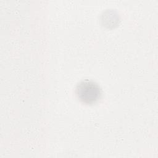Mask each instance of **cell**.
I'll use <instances>...</instances> for the list:
<instances>
[{
  "label": "cell",
  "mask_w": 158,
  "mask_h": 158,
  "mask_svg": "<svg viewBox=\"0 0 158 158\" xmlns=\"http://www.w3.org/2000/svg\"><path fill=\"white\" fill-rule=\"evenodd\" d=\"M75 94L81 102L86 104H93L101 98L102 91L97 83L86 79L77 85Z\"/></svg>",
  "instance_id": "6da1fadb"
}]
</instances>
